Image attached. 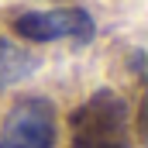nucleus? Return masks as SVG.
Instances as JSON below:
<instances>
[{
	"instance_id": "f03ea898",
	"label": "nucleus",
	"mask_w": 148,
	"mask_h": 148,
	"mask_svg": "<svg viewBox=\"0 0 148 148\" xmlns=\"http://www.w3.org/2000/svg\"><path fill=\"white\" fill-rule=\"evenodd\" d=\"M14 31L28 41H59L76 38L90 41L93 38V17L79 7H59V10H31L14 21Z\"/></svg>"
},
{
	"instance_id": "20e7f679",
	"label": "nucleus",
	"mask_w": 148,
	"mask_h": 148,
	"mask_svg": "<svg viewBox=\"0 0 148 148\" xmlns=\"http://www.w3.org/2000/svg\"><path fill=\"white\" fill-rule=\"evenodd\" d=\"M107 148H124V145H121V141H114V145H107Z\"/></svg>"
},
{
	"instance_id": "f257e3e1",
	"label": "nucleus",
	"mask_w": 148,
	"mask_h": 148,
	"mask_svg": "<svg viewBox=\"0 0 148 148\" xmlns=\"http://www.w3.org/2000/svg\"><path fill=\"white\" fill-rule=\"evenodd\" d=\"M55 145V107L45 97L17 100L0 127V148H52Z\"/></svg>"
},
{
	"instance_id": "7ed1b4c3",
	"label": "nucleus",
	"mask_w": 148,
	"mask_h": 148,
	"mask_svg": "<svg viewBox=\"0 0 148 148\" xmlns=\"http://www.w3.org/2000/svg\"><path fill=\"white\" fill-rule=\"evenodd\" d=\"M35 69H38V55H31L28 48L10 45V41L0 38V90H3V86H14V83H21V79H28Z\"/></svg>"
}]
</instances>
